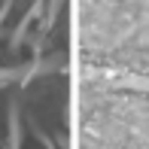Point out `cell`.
<instances>
[{
	"label": "cell",
	"instance_id": "1",
	"mask_svg": "<svg viewBox=\"0 0 149 149\" xmlns=\"http://www.w3.org/2000/svg\"><path fill=\"white\" fill-rule=\"evenodd\" d=\"M76 91L97 149H149V0H73Z\"/></svg>",
	"mask_w": 149,
	"mask_h": 149
}]
</instances>
